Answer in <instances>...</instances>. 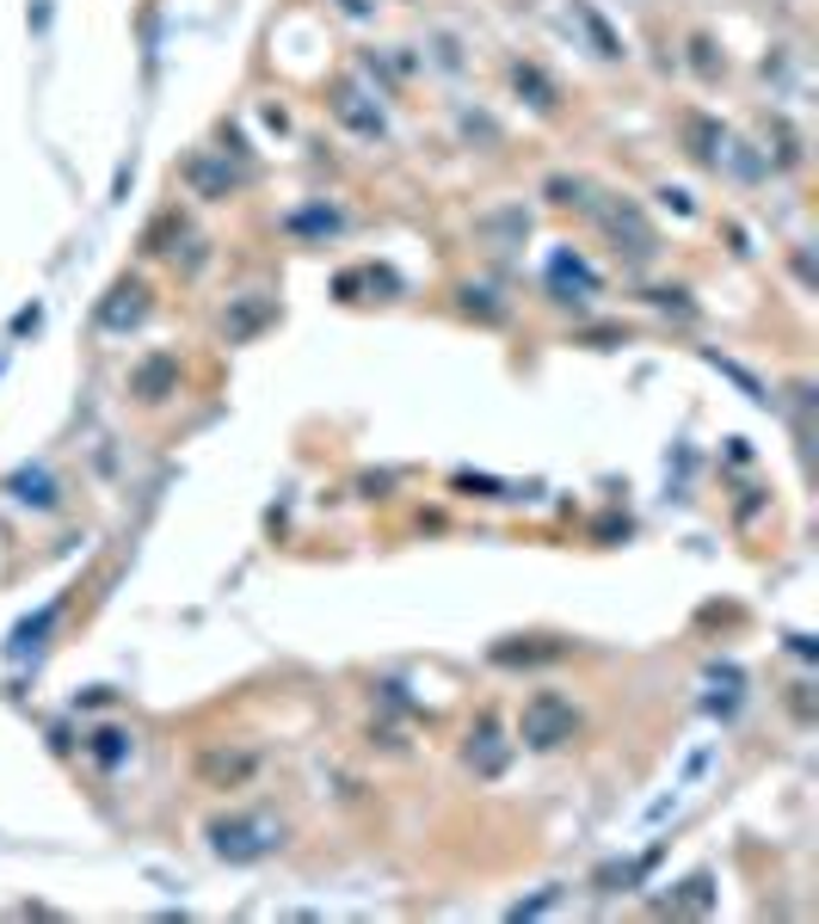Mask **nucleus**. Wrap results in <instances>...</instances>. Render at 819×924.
Masks as SVG:
<instances>
[{
    "mask_svg": "<svg viewBox=\"0 0 819 924\" xmlns=\"http://www.w3.org/2000/svg\"><path fill=\"white\" fill-rule=\"evenodd\" d=\"M284 845V826L272 814H229V820H210V850L229 862H259Z\"/></svg>",
    "mask_w": 819,
    "mask_h": 924,
    "instance_id": "obj_1",
    "label": "nucleus"
},
{
    "mask_svg": "<svg viewBox=\"0 0 819 924\" xmlns=\"http://www.w3.org/2000/svg\"><path fill=\"white\" fill-rule=\"evenodd\" d=\"M573 727H579V715H573L567 697H555V690H536V697L524 703L518 739H524L530 753H555L561 739H573Z\"/></svg>",
    "mask_w": 819,
    "mask_h": 924,
    "instance_id": "obj_2",
    "label": "nucleus"
},
{
    "mask_svg": "<svg viewBox=\"0 0 819 924\" xmlns=\"http://www.w3.org/2000/svg\"><path fill=\"white\" fill-rule=\"evenodd\" d=\"M586 210L610 229L617 247L629 241V259H653V253H660V241H653V229L641 222V210H634V204H586Z\"/></svg>",
    "mask_w": 819,
    "mask_h": 924,
    "instance_id": "obj_3",
    "label": "nucleus"
},
{
    "mask_svg": "<svg viewBox=\"0 0 819 924\" xmlns=\"http://www.w3.org/2000/svg\"><path fill=\"white\" fill-rule=\"evenodd\" d=\"M142 314H148V290H142V283L130 278V283H118V290H111V302H106V309H99V321H106V327H118V333H124V327H136Z\"/></svg>",
    "mask_w": 819,
    "mask_h": 924,
    "instance_id": "obj_4",
    "label": "nucleus"
},
{
    "mask_svg": "<svg viewBox=\"0 0 819 924\" xmlns=\"http://www.w3.org/2000/svg\"><path fill=\"white\" fill-rule=\"evenodd\" d=\"M333 111H340V124H352L357 136H383V111L364 105L357 87H340V93H333Z\"/></svg>",
    "mask_w": 819,
    "mask_h": 924,
    "instance_id": "obj_5",
    "label": "nucleus"
},
{
    "mask_svg": "<svg viewBox=\"0 0 819 924\" xmlns=\"http://www.w3.org/2000/svg\"><path fill=\"white\" fill-rule=\"evenodd\" d=\"M186 186L198 191V198H229V186H234V172L229 167H217V160H186Z\"/></svg>",
    "mask_w": 819,
    "mask_h": 924,
    "instance_id": "obj_6",
    "label": "nucleus"
},
{
    "mask_svg": "<svg viewBox=\"0 0 819 924\" xmlns=\"http://www.w3.org/2000/svg\"><path fill=\"white\" fill-rule=\"evenodd\" d=\"M468 765H475L480 777H499V770H506V746H499L494 727H480V734H475V746H468Z\"/></svg>",
    "mask_w": 819,
    "mask_h": 924,
    "instance_id": "obj_7",
    "label": "nucleus"
},
{
    "mask_svg": "<svg viewBox=\"0 0 819 924\" xmlns=\"http://www.w3.org/2000/svg\"><path fill=\"white\" fill-rule=\"evenodd\" d=\"M167 382H173V364L167 358H155V364H142V370H136V394H142V401H161Z\"/></svg>",
    "mask_w": 819,
    "mask_h": 924,
    "instance_id": "obj_8",
    "label": "nucleus"
},
{
    "mask_svg": "<svg viewBox=\"0 0 819 924\" xmlns=\"http://www.w3.org/2000/svg\"><path fill=\"white\" fill-rule=\"evenodd\" d=\"M13 493L25 505H56V487H49V475H13Z\"/></svg>",
    "mask_w": 819,
    "mask_h": 924,
    "instance_id": "obj_9",
    "label": "nucleus"
},
{
    "mask_svg": "<svg viewBox=\"0 0 819 924\" xmlns=\"http://www.w3.org/2000/svg\"><path fill=\"white\" fill-rule=\"evenodd\" d=\"M511 80H518V87H530V93H536V105H542V111L555 105V87H549V80H542V68L518 63V68H511Z\"/></svg>",
    "mask_w": 819,
    "mask_h": 924,
    "instance_id": "obj_10",
    "label": "nucleus"
},
{
    "mask_svg": "<svg viewBox=\"0 0 819 924\" xmlns=\"http://www.w3.org/2000/svg\"><path fill=\"white\" fill-rule=\"evenodd\" d=\"M247 770H253V758H229V753L203 758V777H229V783H234V777H247Z\"/></svg>",
    "mask_w": 819,
    "mask_h": 924,
    "instance_id": "obj_11",
    "label": "nucleus"
},
{
    "mask_svg": "<svg viewBox=\"0 0 819 924\" xmlns=\"http://www.w3.org/2000/svg\"><path fill=\"white\" fill-rule=\"evenodd\" d=\"M93 753L106 758V765H118V758H124L130 746H124V734H118V727H106V734H99V746H93Z\"/></svg>",
    "mask_w": 819,
    "mask_h": 924,
    "instance_id": "obj_12",
    "label": "nucleus"
}]
</instances>
